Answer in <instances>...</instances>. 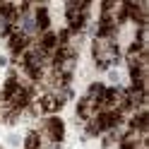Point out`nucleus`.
I'll use <instances>...</instances> for the list:
<instances>
[{"mask_svg":"<svg viewBox=\"0 0 149 149\" xmlns=\"http://www.w3.org/2000/svg\"><path fill=\"white\" fill-rule=\"evenodd\" d=\"M91 55H94V63L99 70H106L111 68L118 55H120V48H118V41L116 39H108V36H94V43H91Z\"/></svg>","mask_w":149,"mask_h":149,"instance_id":"1","label":"nucleus"},{"mask_svg":"<svg viewBox=\"0 0 149 149\" xmlns=\"http://www.w3.org/2000/svg\"><path fill=\"white\" fill-rule=\"evenodd\" d=\"M99 113V104H96V101H91V99H82L79 101V104H77V118L82 120V123H87V120H91V118H94Z\"/></svg>","mask_w":149,"mask_h":149,"instance_id":"2","label":"nucleus"},{"mask_svg":"<svg viewBox=\"0 0 149 149\" xmlns=\"http://www.w3.org/2000/svg\"><path fill=\"white\" fill-rule=\"evenodd\" d=\"M24 149H41V135H39V130H29V132H26Z\"/></svg>","mask_w":149,"mask_h":149,"instance_id":"3","label":"nucleus"}]
</instances>
